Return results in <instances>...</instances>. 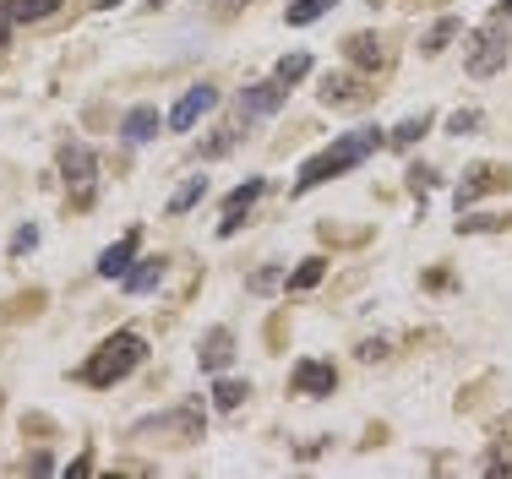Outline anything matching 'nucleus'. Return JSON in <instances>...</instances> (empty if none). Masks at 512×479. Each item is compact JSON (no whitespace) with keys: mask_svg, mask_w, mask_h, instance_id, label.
<instances>
[{"mask_svg":"<svg viewBox=\"0 0 512 479\" xmlns=\"http://www.w3.org/2000/svg\"><path fill=\"white\" fill-rule=\"evenodd\" d=\"M153 6H164V0H153Z\"/></svg>","mask_w":512,"mask_h":479,"instance_id":"c9c22d12","label":"nucleus"},{"mask_svg":"<svg viewBox=\"0 0 512 479\" xmlns=\"http://www.w3.org/2000/svg\"><path fill=\"white\" fill-rule=\"evenodd\" d=\"M333 6H338V0H289L284 22H289V28H311V22H322Z\"/></svg>","mask_w":512,"mask_h":479,"instance_id":"a211bd4d","label":"nucleus"},{"mask_svg":"<svg viewBox=\"0 0 512 479\" xmlns=\"http://www.w3.org/2000/svg\"><path fill=\"white\" fill-rule=\"evenodd\" d=\"M507 186H512V169L507 164H469V175L458 180L453 202H458V213H469L480 196H496V191H507Z\"/></svg>","mask_w":512,"mask_h":479,"instance_id":"0eeeda50","label":"nucleus"},{"mask_svg":"<svg viewBox=\"0 0 512 479\" xmlns=\"http://www.w3.org/2000/svg\"><path fill=\"white\" fill-rule=\"evenodd\" d=\"M507 55H512V39L502 22H485V28L469 33V44H463V71L469 77H496V71H507Z\"/></svg>","mask_w":512,"mask_h":479,"instance_id":"7ed1b4c3","label":"nucleus"},{"mask_svg":"<svg viewBox=\"0 0 512 479\" xmlns=\"http://www.w3.org/2000/svg\"><path fill=\"white\" fill-rule=\"evenodd\" d=\"M289 387H295L300 398H333L338 371H333L327 360H300V365H295V376H289Z\"/></svg>","mask_w":512,"mask_h":479,"instance_id":"f8f14e48","label":"nucleus"},{"mask_svg":"<svg viewBox=\"0 0 512 479\" xmlns=\"http://www.w3.org/2000/svg\"><path fill=\"white\" fill-rule=\"evenodd\" d=\"M344 49H349V66H355V71L387 66V49H382V39H376V33H349Z\"/></svg>","mask_w":512,"mask_h":479,"instance_id":"4468645a","label":"nucleus"},{"mask_svg":"<svg viewBox=\"0 0 512 479\" xmlns=\"http://www.w3.org/2000/svg\"><path fill=\"white\" fill-rule=\"evenodd\" d=\"M235 142H240V131H235V126H218L213 137L202 142V158H224V153H235Z\"/></svg>","mask_w":512,"mask_h":479,"instance_id":"a878e982","label":"nucleus"},{"mask_svg":"<svg viewBox=\"0 0 512 479\" xmlns=\"http://www.w3.org/2000/svg\"><path fill=\"white\" fill-rule=\"evenodd\" d=\"M246 398H251V382H235V376H218V387H213V403H218L224 414H235Z\"/></svg>","mask_w":512,"mask_h":479,"instance_id":"aec40b11","label":"nucleus"},{"mask_svg":"<svg viewBox=\"0 0 512 479\" xmlns=\"http://www.w3.org/2000/svg\"><path fill=\"white\" fill-rule=\"evenodd\" d=\"M425 131H431V109H420V115H409L398 131H387V147H398V153H404V147H414Z\"/></svg>","mask_w":512,"mask_h":479,"instance_id":"6ab92c4d","label":"nucleus"},{"mask_svg":"<svg viewBox=\"0 0 512 479\" xmlns=\"http://www.w3.org/2000/svg\"><path fill=\"white\" fill-rule=\"evenodd\" d=\"M120 137H126L131 147L153 142V137H158V109H153V104H137L126 120H120Z\"/></svg>","mask_w":512,"mask_h":479,"instance_id":"dca6fc26","label":"nucleus"},{"mask_svg":"<svg viewBox=\"0 0 512 479\" xmlns=\"http://www.w3.org/2000/svg\"><path fill=\"white\" fill-rule=\"evenodd\" d=\"M273 77L284 82V88H295L300 77H311V55H306V49H295V55H284V60H278V71H273Z\"/></svg>","mask_w":512,"mask_h":479,"instance_id":"5701e85b","label":"nucleus"},{"mask_svg":"<svg viewBox=\"0 0 512 479\" xmlns=\"http://www.w3.org/2000/svg\"><path fill=\"white\" fill-rule=\"evenodd\" d=\"M33 245H39V229H33V224H22L17 235H11V256H28Z\"/></svg>","mask_w":512,"mask_h":479,"instance_id":"c756f323","label":"nucleus"},{"mask_svg":"<svg viewBox=\"0 0 512 479\" xmlns=\"http://www.w3.org/2000/svg\"><path fill=\"white\" fill-rule=\"evenodd\" d=\"M431 186H436V169L414 164V169H409V191H414V196H420V202H425V191H431Z\"/></svg>","mask_w":512,"mask_h":479,"instance_id":"c85d7f7f","label":"nucleus"},{"mask_svg":"<svg viewBox=\"0 0 512 479\" xmlns=\"http://www.w3.org/2000/svg\"><path fill=\"white\" fill-rule=\"evenodd\" d=\"M458 33H463V22H458V17H442V22H431V33H425L420 49H425V55H442V49L453 44Z\"/></svg>","mask_w":512,"mask_h":479,"instance_id":"412c9836","label":"nucleus"},{"mask_svg":"<svg viewBox=\"0 0 512 479\" xmlns=\"http://www.w3.org/2000/svg\"><path fill=\"white\" fill-rule=\"evenodd\" d=\"M284 98H289V88H284L278 77L251 82V88L240 93V120H267V115H278V109H284Z\"/></svg>","mask_w":512,"mask_h":479,"instance_id":"1a4fd4ad","label":"nucleus"},{"mask_svg":"<svg viewBox=\"0 0 512 479\" xmlns=\"http://www.w3.org/2000/svg\"><path fill=\"white\" fill-rule=\"evenodd\" d=\"M197 365H202V376H224L229 365H235V333H229V327H213V333L197 343Z\"/></svg>","mask_w":512,"mask_h":479,"instance_id":"9b49d317","label":"nucleus"},{"mask_svg":"<svg viewBox=\"0 0 512 479\" xmlns=\"http://www.w3.org/2000/svg\"><path fill=\"white\" fill-rule=\"evenodd\" d=\"M496 11H502V17H512V0H502V6H496Z\"/></svg>","mask_w":512,"mask_h":479,"instance_id":"473e14b6","label":"nucleus"},{"mask_svg":"<svg viewBox=\"0 0 512 479\" xmlns=\"http://www.w3.org/2000/svg\"><path fill=\"white\" fill-rule=\"evenodd\" d=\"M11 22H17V17H11V6H6V0H0V44L11 39Z\"/></svg>","mask_w":512,"mask_h":479,"instance_id":"2f4dec72","label":"nucleus"},{"mask_svg":"<svg viewBox=\"0 0 512 479\" xmlns=\"http://www.w3.org/2000/svg\"><path fill=\"white\" fill-rule=\"evenodd\" d=\"M131 262H137V229H131L126 240H115V245L99 256V278H126Z\"/></svg>","mask_w":512,"mask_h":479,"instance_id":"2eb2a0df","label":"nucleus"},{"mask_svg":"<svg viewBox=\"0 0 512 479\" xmlns=\"http://www.w3.org/2000/svg\"><path fill=\"white\" fill-rule=\"evenodd\" d=\"M99 6H104V11H109V6H120V0H99Z\"/></svg>","mask_w":512,"mask_h":479,"instance_id":"72a5a7b5","label":"nucleus"},{"mask_svg":"<svg viewBox=\"0 0 512 479\" xmlns=\"http://www.w3.org/2000/svg\"><path fill=\"white\" fill-rule=\"evenodd\" d=\"M202 425H207L202 403H180L169 414H153V420L131 425V436H169V447H191V441H202Z\"/></svg>","mask_w":512,"mask_h":479,"instance_id":"20e7f679","label":"nucleus"},{"mask_svg":"<svg viewBox=\"0 0 512 479\" xmlns=\"http://www.w3.org/2000/svg\"><path fill=\"white\" fill-rule=\"evenodd\" d=\"M213 104H218V88H213V82H197V88L180 93V104L169 109L164 126H169V131H191V126H197V120L207 115V109H213Z\"/></svg>","mask_w":512,"mask_h":479,"instance_id":"6e6552de","label":"nucleus"},{"mask_svg":"<svg viewBox=\"0 0 512 479\" xmlns=\"http://www.w3.org/2000/svg\"><path fill=\"white\" fill-rule=\"evenodd\" d=\"M322 273H327V256H306V262L295 267V278H289V289H295V294H306V289L322 284Z\"/></svg>","mask_w":512,"mask_h":479,"instance_id":"4be33fe9","label":"nucleus"},{"mask_svg":"<svg viewBox=\"0 0 512 479\" xmlns=\"http://www.w3.org/2000/svg\"><path fill=\"white\" fill-rule=\"evenodd\" d=\"M485 474H512V420H496L491 425V452L480 463Z\"/></svg>","mask_w":512,"mask_h":479,"instance_id":"ddd939ff","label":"nucleus"},{"mask_svg":"<svg viewBox=\"0 0 512 479\" xmlns=\"http://www.w3.org/2000/svg\"><path fill=\"white\" fill-rule=\"evenodd\" d=\"M142 360H148V338L131 333V327H120V333H109L99 349L82 360L77 382H88V387H115V382H126V376L137 371Z\"/></svg>","mask_w":512,"mask_h":479,"instance_id":"f03ea898","label":"nucleus"},{"mask_svg":"<svg viewBox=\"0 0 512 479\" xmlns=\"http://www.w3.org/2000/svg\"><path fill=\"white\" fill-rule=\"evenodd\" d=\"M316 98L327 109H365L371 104V82H365V71H327L316 82Z\"/></svg>","mask_w":512,"mask_h":479,"instance_id":"423d86ee","label":"nucleus"},{"mask_svg":"<svg viewBox=\"0 0 512 479\" xmlns=\"http://www.w3.org/2000/svg\"><path fill=\"white\" fill-rule=\"evenodd\" d=\"M382 142H387V131H382V126H360V131H349V137H333V142L322 147V153H311L306 164H300L295 196H306V191H316V186H327V180L349 175V169L365 164V158H371Z\"/></svg>","mask_w":512,"mask_h":479,"instance_id":"f257e3e1","label":"nucleus"},{"mask_svg":"<svg viewBox=\"0 0 512 479\" xmlns=\"http://www.w3.org/2000/svg\"><path fill=\"white\" fill-rule=\"evenodd\" d=\"M360 360H365V365L387 360V338H365V343H360Z\"/></svg>","mask_w":512,"mask_h":479,"instance_id":"7c9ffc66","label":"nucleus"},{"mask_svg":"<svg viewBox=\"0 0 512 479\" xmlns=\"http://www.w3.org/2000/svg\"><path fill=\"white\" fill-rule=\"evenodd\" d=\"M6 6H11V17H17V22H39V17H50L60 0H6Z\"/></svg>","mask_w":512,"mask_h":479,"instance_id":"393cba45","label":"nucleus"},{"mask_svg":"<svg viewBox=\"0 0 512 479\" xmlns=\"http://www.w3.org/2000/svg\"><path fill=\"white\" fill-rule=\"evenodd\" d=\"M262 191H267V180H262V175H251L246 186L229 191V196H224V224H218V235H224V240H229V235H240V218H246L251 207L262 202Z\"/></svg>","mask_w":512,"mask_h":479,"instance_id":"9d476101","label":"nucleus"},{"mask_svg":"<svg viewBox=\"0 0 512 479\" xmlns=\"http://www.w3.org/2000/svg\"><path fill=\"white\" fill-rule=\"evenodd\" d=\"M60 175H66L71 202L93 207V191H99V158H93L88 142H66V147H60Z\"/></svg>","mask_w":512,"mask_h":479,"instance_id":"39448f33","label":"nucleus"},{"mask_svg":"<svg viewBox=\"0 0 512 479\" xmlns=\"http://www.w3.org/2000/svg\"><path fill=\"white\" fill-rule=\"evenodd\" d=\"M278 284H284V267H278V262H267L262 273H251V284H246V289H251V294H273Z\"/></svg>","mask_w":512,"mask_h":479,"instance_id":"bb28decb","label":"nucleus"},{"mask_svg":"<svg viewBox=\"0 0 512 479\" xmlns=\"http://www.w3.org/2000/svg\"><path fill=\"white\" fill-rule=\"evenodd\" d=\"M447 131H453V137H469V131H480V109H453V115H447Z\"/></svg>","mask_w":512,"mask_h":479,"instance_id":"cd10ccee","label":"nucleus"},{"mask_svg":"<svg viewBox=\"0 0 512 479\" xmlns=\"http://www.w3.org/2000/svg\"><path fill=\"white\" fill-rule=\"evenodd\" d=\"M202 196H207V180L197 175V180H186V186H180L175 196H169V213H191V207H197Z\"/></svg>","mask_w":512,"mask_h":479,"instance_id":"b1692460","label":"nucleus"},{"mask_svg":"<svg viewBox=\"0 0 512 479\" xmlns=\"http://www.w3.org/2000/svg\"><path fill=\"white\" fill-rule=\"evenodd\" d=\"M224 6H240V0H224Z\"/></svg>","mask_w":512,"mask_h":479,"instance_id":"f704fd0d","label":"nucleus"},{"mask_svg":"<svg viewBox=\"0 0 512 479\" xmlns=\"http://www.w3.org/2000/svg\"><path fill=\"white\" fill-rule=\"evenodd\" d=\"M164 256H142V262H131V273H126V294H153L158 284H164Z\"/></svg>","mask_w":512,"mask_h":479,"instance_id":"f3484780","label":"nucleus"}]
</instances>
